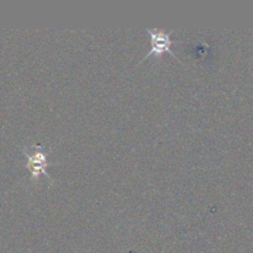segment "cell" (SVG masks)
<instances>
[{
    "label": "cell",
    "mask_w": 253,
    "mask_h": 253,
    "mask_svg": "<svg viewBox=\"0 0 253 253\" xmlns=\"http://www.w3.org/2000/svg\"><path fill=\"white\" fill-rule=\"evenodd\" d=\"M146 32L151 36V49L146 53V56L143 57L142 61H145L146 58H148V57L152 56V54H155L156 57L161 58L162 53H165V52H169L173 57H175V58L178 59V57L175 56L174 52L170 49V46L174 43V42L170 40V35L174 32V30H172V31L169 32H166L160 29H146Z\"/></svg>",
    "instance_id": "6da1fadb"
},
{
    "label": "cell",
    "mask_w": 253,
    "mask_h": 253,
    "mask_svg": "<svg viewBox=\"0 0 253 253\" xmlns=\"http://www.w3.org/2000/svg\"><path fill=\"white\" fill-rule=\"evenodd\" d=\"M24 155L26 157V167L31 172L32 180H37L41 174H44L47 178L51 179L48 172H47V167H49L52 165V162H48L46 152L42 151L41 146H35L32 152H29V151H26L24 148Z\"/></svg>",
    "instance_id": "7a4b0ae2"
}]
</instances>
